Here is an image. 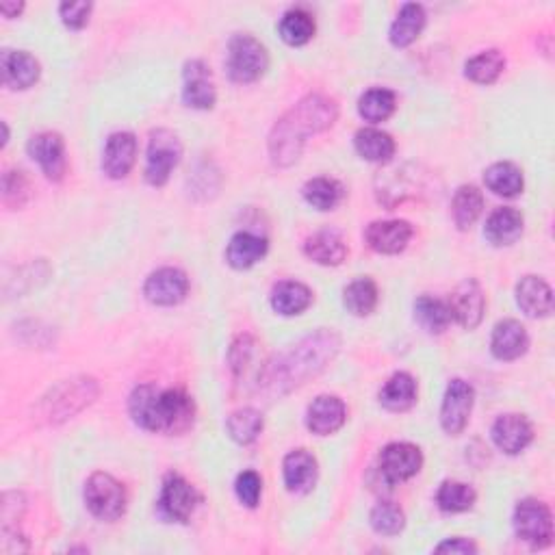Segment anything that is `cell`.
Returning <instances> with one entry per match:
<instances>
[{
    "label": "cell",
    "instance_id": "4dcf8cb0",
    "mask_svg": "<svg viewBox=\"0 0 555 555\" xmlns=\"http://www.w3.org/2000/svg\"><path fill=\"white\" fill-rule=\"evenodd\" d=\"M486 187L503 198H514L523 191V172L514 163L501 161L484 172Z\"/></svg>",
    "mask_w": 555,
    "mask_h": 555
},
{
    "label": "cell",
    "instance_id": "ac0fdd59",
    "mask_svg": "<svg viewBox=\"0 0 555 555\" xmlns=\"http://www.w3.org/2000/svg\"><path fill=\"white\" fill-rule=\"evenodd\" d=\"M347 421V408L339 397L319 395L306 410L308 430L317 436H330L343 428Z\"/></svg>",
    "mask_w": 555,
    "mask_h": 555
},
{
    "label": "cell",
    "instance_id": "ee69618b",
    "mask_svg": "<svg viewBox=\"0 0 555 555\" xmlns=\"http://www.w3.org/2000/svg\"><path fill=\"white\" fill-rule=\"evenodd\" d=\"M61 20L70 29H83L89 22V14H92V3H63L59 7Z\"/></svg>",
    "mask_w": 555,
    "mask_h": 555
},
{
    "label": "cell",
    "instance_id": "bcb514c9",
    "mask_svg": "<svg viewBox=\"0 0 555 555\" xmlns=\"http://www.w3.org/2000/svg\"><path fill=\"white\" fill-rule=\"evenodd\" d=\"M22 9H24L22 3H14V5H11V3H3V5H0V11H3L5 18H16Z\"/></svg>",
    "mask_w": 555,
    "mask_h": 555
},
{
    "label": "cell",
    "instance_id": "e0dca14e",
    "mask_svg": "<svg viewBox=\"0 0 555 555\" xmlns=\"http://www.w3.org/2000/svg\"><path fill=\"white\" fill-rule=\"evenodd\" d=\"M137 159V139L133 133H113L107 139L102 154V172L113 180H122L131 174Z\"/></svg>",
    "mask_w": 555,
    "mask_h": 555
},
{
    "label": "cell",
    "instance_id": "8d00e7d4",
    "mask_svg": "<svg viewBox=\"0 0 555 555\" xmlns=\"http://www.w3.org/2000/svg\"><path fill=\"white\" fill-rule=\"evenodd\" d=\"M226 430L235 443L250 445L263 432V415L254 408H241L228 417Z\"/></svg>",
    "mask_w": 555,
    "mask_h": 555
},
{
    "label": "cell",
    "instance_id": "e575fe53",
    "mask_svg": "<svg viewBox=\"0 0 555 555\" xmlns=\"http://www.w3.org/2000/svg\"><path fill=\"white\" fill-rule=\"evenodd\" d=\"M395 94L391 89L384 87H373L369 92H365L358 100V113L360 118L371 124H380L384 120H389L395 111Z\"/></svg>",
    "mask_w": 555,
    "mask_h": 555
},
{
    "label": "cell",
    "instance_id": "cb8c5ba5",
    "mask_svg": "<svg viewBox=\"0 0 555 555\" xmlns=\"http://www.w3.org/2000/svg\"><path fill=\"white\" fill-rule=\"evenodd\" d=\"M304 254L317 265L337 267L345 261L347 243L339 232L334 230H319L313 237H308L304 243Z\"/></svg>",
    "mask_w": 555,
    "mask_h": 555
},
{
    "label": "cell",
    "instance_id": "9c48e42d",
    "mask_svg": "<svg viewBox=\"0 0 555 555\" xmlns=\"http://www.w3.org/2000/svg\"><path fill=\"white\" fill-rule=\"evenodd\" d=\"M202 503V495L196 486L189 484L183 475L170 473L165 475L161 497H159V510L167 521L172 523H189V519Z\"/></svg>",
    "mask_w": 555,
    "mask_h": 555
},
{
    "label": "cell",
    "instance_id": "6da1fadb",
    "mask_svg": "<svg viewBox=\"0 0 555 555\" xmlns=\"http://www.w3.org/2000/svg\"><path fill=\"white\" fill-rule=\"evenodd\" d=\"M337 118V102L319 94L306 96L274 126V131H271V161L280 167L293 165L300 159L306 139L311 135L328 131V128L337 122Z\"/></svg>",
    "mask_w": 555,
    "mask_h": 555
},
{
    "label": "cell",
    "instance_id": "d6a6232c",
    "mask_svg": "<svg viewBox=\"0 0 555 555\" xmlns=\"http://www.w3.org/2000/svg\"><path fill=\"white\" fill-rule=\"evenodd\" d=\"M482 209L484 196L475 185H462L451 202V213H454V222L460 230H469L482 215Z\"/></svg>",
    "mask_w": 555,
    "mask_h": 555
},
{
    "label": "cell",
    "instance_id": "74e56055",
    "mask_svg": "<svg viewBox=\"0 0 555 555\" xmlns=\"http://www.w3.org/2000/svg\"><path fill=\"white\" fill-rule=\"evenodd\" d=\"M503 70H506V57H503L499 50H484V53L471 57L467 66H464L467 79L480 85L495 83Z\"/></svg>",
    "mask_w": 555,
    "mask_h": 555
},
{
    "label": "cell",
    "instance_id": "44dd1931",
    "mask_svg": "<svg viewBox=\"0 0 555 555\" xmlns=\"http://www.w3.org/2000/svg\"><path fill=\"white\" fill-rule=\"evenodd\" d=\"M3 68V83L9 89H29L40 81V61L24 50H5L0 59Z\"/></svg>",
    "mask_w": 555,
    "mask_h": 555
},
{
    "label": "cell",
    "instance_id": "f1b7e54d",
    "mask_svg": "<svg viewBox=\"0 0 555 555\" xmlns=\"http://www.w3.org/2000/svg\"><path fill=\"white\" fill-rule=\"evenodd\" d=\"M425 27V9L417 3H408L399 11L397 18L391 24V44L397 48H406L419 40V35Z\"/></svg>",
    "mask_w": 555,
    "mask_h": 555
},
{
    "label": "cell",
    "instance_id": "484cf974",
    "mask_svg": "<svg viewBox=\"0 0 555 555\" xmlns=\"http://www.w3.org/2000/svg\"><path fill=\"white\" fill-rule=\"evenodd\" d=\"M267 254V239L254 232H237L226 248V261L235 269H250Z\"/></svg>",
    "mask_w": 555,
    "mask_h": 555
},
{
    "label": "cell",
    "instance_id": "4316f807",
    "mask_svg": "<svg viewBox=\"0 0 555 555\" xmlns=\"http://www.w3.org/2000/svg\"><path fill=\"white\" fill-rule=\"evenodd\" d=\"M484 235L490 243L499 245V248L501 245L516 243L523 235V215L516 209H510V206L497 209L493 215L488 217Z\"/></svg>",
    "mask_w": 555,
    "mask_h": 555
},
{
    "label": "cell",
    "instance_id": "d4e9b609",
    "mask_svg": "<svg viewBox=\"0 0 555 555\" xmlns=\"http://www.w3.org/2000/svg\"><path fill=\"white\" fill-rule=\"evenodd\" d=\"M313 304V291L308 289L304 282L298 280H285L271 291V308L278 315L293 317L302 315L308 306Z\"/></svg>",
    "mask_w": 555,
    "mask_h": 555
},
{
    "label": "cell",
    "instance_id": "d6986e66",
    "mask_svg": "<svg viewBox=\"0 0 555 555\" xmlns=\"http://www.w3.org/2000/svg\"><path fill=\"white\" fill-rule=\"evenodd\" d=\"M493 443L497 449H501L503 454L516 456L532 443L534 438V428L523 415H501L495 425H493Z\"/></svg>",
    "mask_w": 555,
    "mask_h": 555
},
{
    "label": "cell",
    "instance_id": "7bdbcfd3",
    "mask_svg": "<svg viewBox=\"0 0 555 555\" xmlns=\"http://www.w3.org/2000/svg\"><path fill=\"white\" fill-rule=\"evenodd\" d=\"M235 493L245 508H256L263 495V480L256 471L239 473L235 482Z\"/></svg>",
    "mask_w": 555,
    "mask_h": 555
},
{
    "label": "cell",
    "instance_id": "83f0119b",
    "mask_svg": "<svg viewBox=\"0 0 555 555\" xmlns=\"http://www.w3.org/2000/svg\"><path fill=\"white\" fill-rule=\"evenodd\" d=\"M415 402H417V382L410 373H404V371H399L386 380V384L380 391V404L386 410L404 412L415 406Z\"/></svg>",
    "mask_w": 555,
    "mask_h": 555
},
{
    "label": "cell",
    "instance_id": "7c38bea8",
    "mask_svg": "<svg viewBox=\"0 0 555 555\" xmlns=\"http://www.w3.org/2000/svg\"><path fill=\"white\" fill-rule=\"evenodd\" d=\"M423 467V454L417 445L391 443L380 454V473L389 484L406 482Z\"/></svg>",
    "mask_w": 555,
    "mask_h": 555
},
{
    "label": "cell",
    "instance_id": "f6af8a7d",
    "mask_svg": "<svg viewBox=\"0 0 555 555\" xmlns=\"http://www.w3.org/2000/svg\"><path fill=\"white\" fill-rule=\"evenodd\" d=\"M438 553H477L475 542L467 540V538H451L441 542V545L436 547Z\"/></svg>",
    "mask_w": 555,
    "mask_h": 555
},
{
    "label": "cell",
    "instance_id": "9a60e30c",
    "mask_svg": "<svg viewBox=\"0 0 555 555\" xmlns=\"http://www.w3.org/2000/svg\"><path fill=\"white\" fill-rule=\"evenodd\" d=\"M415 230L404 219H386V222L369 224L365 239L371 250L378 254H399L408 248Z\"/></svg>",
    "mask_w": 555,
    "mask_h": 555
},
{
    "label": "cell",
    "instance_id": "ab89813d",
    "mask_svg": "<svg viewBox=\"0 0 555 555\" xmlns=\"http://www.w3.org/2000/svg\"><path fill=\"white\" fill-rule=\"evenodd\" d=\"M477 495L464 482H443L436 493V503L443 512H467L473 508Z\"/></svg>",
    "mask_w": 555,
    "mask_h": 555
},
{
    "label": "cell",
    "instance_id": "d590c367",
    "mask_svg": "<svg viewBox=\"0 0 555 555\" xmlns=\"http://www.w3.org/2000/svg\"><path fill=\"white\" fill-rule=\"evenodd\" d=\"M343 304L356 317H367L378 306V287L371 278H358L343 291Z\"/></svg>",
    "mask_w": 555,
    "mask_h": 555
},
{
    "label": "cell",
    "instance_id": "2e32d148",
    "mask_svg": "<svg viewBox=\"0 0 555 555\" xmlns=\"http://www.w3.org/2000/svg\"><path fill=\"white\" fill-rule=\"evenodd\" d=\"M185 87H183V100L185 105L191 109H213L215 100H217V92L215 85L211 79L209 66L204 61H189L185 66Z\"/></svg>",
    "mask_w": 555,
    "mask_h": 555
},
{
    "label": "cell",
    "instance_id": "60d3db41",
    "mask_svg": "<svg viewBox=\"0 0 555 555\" xmlns=\"http://www.w3.org/2000/svg\"><path fill=\"white\" fill-rule=\"evenodd\" d=\"M406 525L404 510L393 501H380L376 508L371 510V527L376 529L380 536H397Z\"/></svg>",
    "mask_w": 555,
    "mask_h": 555
},
{
    "label": "cell",
    "instance_id": "7402d4cb",
    "mask_svg": "<svg viewBox=\"0 0 555 555\" xmlns=\"http://www.w3.org/2000/svg\"><path fill=\"white\" fill-rule=\"evenodd\" d=\"M529 347V337L527 330L516 319H506L499 321L493 330V339H490V350L497 360H516L521 358Z\"/></svg>",
    "mask_w": 555,
    "mask_h": 555
},
{
    "label": "cell",
    "instance_id": "4fadbf2b",
    "mask_svg": "<svg viewBox=\"0 0 555 555\" xmlns=\"http://www.w3.org/2000/svg\"><path fill=\"white\" fill-rule=\"evenodd\" d=\"M451 321H458L464 330H473L482 324L486 311V298L477 280L469 278L460 282L449 298Z\"/></svg>",
    "mask_w": 555,
    "mask_h": 555
},
{
    "label": "cell",
    "instance_id": "7a4b0ae2",
    "mask_svg": "<svg viewBox=\"0 0 555 555\" xmlns=\"http://www.w3.org/2000/svg\"><path fill=\"white\" fill-rule=\"evenodd\" d=\"M341 341L334 332L321 328L311 337L302 339L293 345L287 354L276 358V363L267 365L258 386L269 389L271 393L285 395L298 389L308 378H315L317 373L324 371L332 358L337 356Z\"/></svg>",
    "mask_w": 555,
    "mask_h": 555
},
{
    "label": "cell",
    "instance_id": "30bf717a",
    "mask_svg": "<svg viewBox=\"0 0 555 555\" xmlns=\"http://www.w3.org/2000/svg\"><path fill=\"white\" fill-rule=\"evenodd\" d=\"M475 404V391L469 382L451 380L441 406V425L449 436H458L467 428Z\"/></svg>",
    "mask_w": 555,
    "mask_h": 555
},
{
    "label": "cell",
    "instance_id": "836d02e7",
    "mask_svg": "<svg viewBox=\"0 0 555 555\" xmlns=\"http://www.w3.org/2000/svg\"><path fill=\"white\" fill-rule=\"evenodd\" d=\"M278 33L285 44L304 46L313 40L315 20L304 9H289L278 24Z\"/></svg>",
    "mask_w": 555,
    "mask_h": 555
},
{
    "label": "cell",
    "instance_id": "5b68a950",
    "mask_svg": "<svg viewBox=\"0 0 555 555\" xmlns=\"http://www.w3.org/2000/svg\"><path fill=\"white\" fill-rule=\"evenodd\" d=\"M98 395V384L92 378H74L61 382L57 389L44 399V417L50 423L72 419L76 412L89 406Z\"/></svg>",
    "mask_w": 555,
    "mask_h": 555
},
{
    "label": "cell",
    "instance_id": "b9f144b4",
    "mask_svg": "<svg viewBox=\"0 0 555 555\" xmlns=\"http://www.w3.org/2000/svg\"><path fill=\"white\" fill-rule=\"evenodd\" d=\"M29 180L20 170H9L3 176V202L11 209H22L27 204L31 191Z\"/></svg>",
    "mask_w": 555,
    "mask_h": 555
},
{
    "label": "cell",
    "instance_id": "ffe728a7",
    "mask_svg": "<svg viewBox=\"0 0 555 555\" xmlns=\"http://www.w3.org/2000/svg\"><path fill=\"white\" fill-rule=\"evenodd\" d=\"M282 473H285V486L293 495H308L317 484L319 467L313 454L306 449H295L282 462Z\"/></svg>",
    "mask_w": 555,
    "mask_h": 555
},
{
    "label": "cell",
    "instance_id": "5bb4252c",
    "mask_svg": "<svg viewBox=\"0 0 555 555\" xmlns=\"http://www.w3.org/2000/svg\"><path fill=\"white\" fill-rule=\"evenodd\" d=\"M31 159L42 167V172L50 180H61L66 174L68 159H66V144L59 133H40L31 137L29 141Z\"/></svg>",
    "mask_w": 555,
    "mask_h": 555
},
{
    "label": "cell",
    "instance_id": "52a82bcc",
    "mask_svg": "<svg viewBox=\"0 0 555 555\" xmlns=\"http://www.w3.org/2000/svg\"><path fill=\"white\" fill-rule=\"evenodd\" d=\"M126 490L109 473H94L85 484L87 510L100 521H118L126 512Z\"/></svg>",
    "mask_w": 555,
    "mask_h": 555
},
{
    "label": "cell",
    "instance_id": "8992f818",
    "mask_svg": "<svg viewBox=\"0 0 555 555\" xmlns=\"http://www.w3.org/2000/svg\"><path fill=\"white\" fill-rule=\"evenodd\" d=\"M514 532L534 549H545L553 540V516L547 503L534 497L521 499L514 508Z\"/></svg>",
    "mask_w": 555,
    "mask_h": 555
},
{
    "label": "cell",
    "instance_id": "ba28073f",
    "mask_svg": "<svg viewBox=\"0 0 555 555\" xmlns=\"http://www.w3.org/2000/svg\"><path fill=\"white\" fill-rule=\"evenodd\" d=\"M183 157V146L172 131H154L150 135L146 157V180L152 187H163Z\"/></svg>",
    "mask_w": 555,
    "mask_h": 555
},
{
    "label": "cell",
    "instance_id": "f35d334b",
    "mask_svg": "<svg viewBox=\"0 0 555 555\" xmlns=\"http://www.w3.org/2000/svg\"><path fill=\"white\" fill-rule=\"evenodd\" d=\"M415 317L423 330L430 334H441L451 324L449 306L443 300L430 298V295H421L415 302Z\"/></svg>",
    "mask_w": 555,
    "mask_h": 555
},
{
    "label": "cell",
    "instance_id": "8fae6325",
    "mask_svg": "<svg viewBox=\"0 0 555 555\" xmlns=\"http://www.w3.org/2000/svg\"><path fill=\"white\" fill-rule=\"evenodd\" d=\"M189 278L183 269L161 267L152 271L144 285V295L150 304L176 306L187 298Z\"/></svg>",
    "mask_w": 555,
    "mask_h": 555
},
{
    "label": "cell",
    "instance_id": "3957f363",
    "mask_svg": "<svg viewBox=\"0 0 555 555\" xmlns=\"http://www.w3.org/2000/svg\"><path fill=\"white\" fill-rule=\"evenodd\" d=\"M133 421L154 434H183L196 421V404L180 389H157L141 384L128 399Z\"/></svg>",
    "mask_w": 555,
    "mask_h": 555
},
{
    "label": "cell",
    "instance_id": "277c9868",
    "mask_svg": "<svg viewBox=\"0 0 555 555\" xmlns=\"http://www.w3.org/2000/svg\"><path fill=\"white\" fill-rule=\"evenodd\" d=\"M269 68L267 48L248 33H237L228 44V74L235 83H254Z\"/></svg>",
    "mask_w": 555,
    "mask_h": 555
},
{
    "label": "cell",
    "instance_id": "f546056e",
    "mask_svg": "<svg viewBox=\"0 0 555 555\" xmlns=\"http://www.w3.org/2000/svg\"><path fill=\"white\" fill-rule=\"evenodd\" d=\"M356 152L371 163H389L395 154V141L378 128H360L354 137Z\"/></svg>",
    "mask_w": 555,
    "mask_h": 555
},
{
    "label": "cell",
    "instance_id": "1f68e13d",
    "mask_svg": "<svg viewBox=\"0 0 555 555\" xmlns=\"http://www.w3.org/2000/svg\"><path fill=\"white\" fill-rule=\"evenodd\" d=\"M302 191H304V200L317 211L337 209V206L343 200V196H345V189H343L339 180L326 178V176L308 180Z\"/></svg>",
    "mask_w": 555,
    "mask_h": 555
},
{
    "label": "cell",
    "instance_id": "603a6c76",
    "mask_svg": "<svg viewBox=\"0 0 555 555\" xmlns=\"http://www.w3.org/2000/svg\"><path fill=\"white\" fill-rule=\"evenodd\" d=\"M516 304L527 317H549L553 311V291L538 276H525L516 285Z\"/></svg>",
    "mask_w": 555,
    "mask_h": 555
}]
</instances>
